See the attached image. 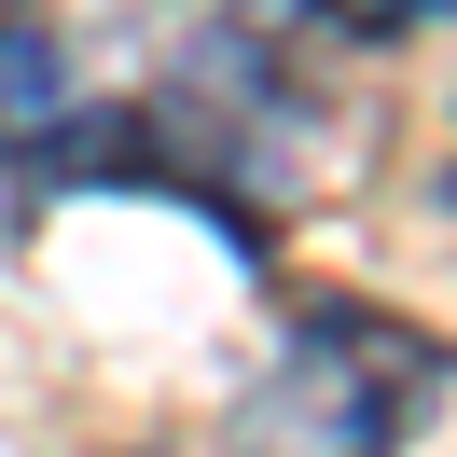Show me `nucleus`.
<instances>
[{
  "instance_id": "obj_2",
  "label": "nucleus",
  "mask_w": 457,
  "mask_h": 457,
  "mask_svg": "<svg viewBox=\"0 0 457 457\" xmlns=\"http://www.w3.org/2000/svg\"><path fill=\"white\" fill-rule=\"evenodd\" d=\"M56 97H70L56 29H14V14H0V139H42V125H56Z\"/></svg>"
},
{
  "instance_id": "obj_1",
  "label": "nucleus",
  "mask_w": 457,
  "mask_h": 457,
  "mask_svg": "<svg viewBox=\"0 0 457 457\" xmlns=\"http://www.w3.org/2000/svg\"><path fill=\"white\" fill-rule=\"evenodd\" d=\"M429 388H444L429 333H402V319H319L278 361V388H263V444L278 457H388L429 416Z\"/></svg>"
}]
</instances>
